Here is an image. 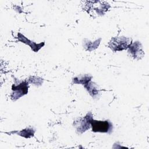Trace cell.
I'll use <instances>...</instances> for the list:
<instances>
[{"mask_svg":"<svg viewBox=\"0 0 149 149\" xmlns=\"http://www.w3.org/2000/svg\"><path fill=\"white\" fill-rule=\"evenodd\" d=\"M91 124L93 127V131L98 132H107L111 126L110 123L107 121L91 120Z\"/></svg>","mask_w":149,"mask_h":149,"instance_id":"1","label":"cell"}]
</instances>
